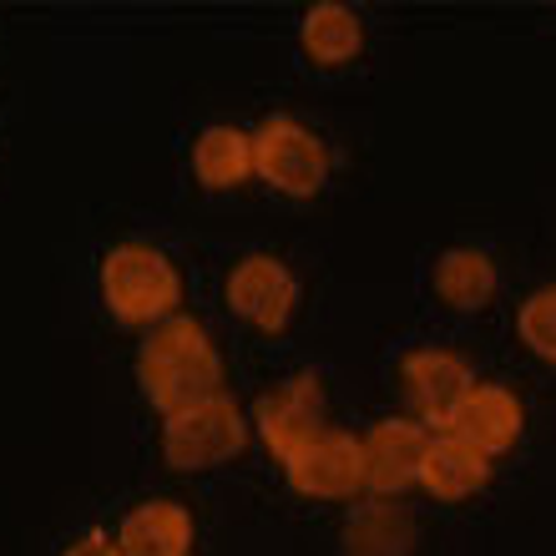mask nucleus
<instances>
[{"instance_id":"1","label":"nucleus","mask_w":556,"mask_h":556,"mask_svg":"<svg viewBox=\"0 0 556 556\" xmlns=\"http://www.w3.org/2000/svg\"><path fill=\"white\" fill-rule=\"evenodd\" d=\"M137 384L162 415H177L198 400L223 395V359L203 324L167 319L137 354Z\"/></svg>"},{"instance_id":"2","label":"nucleus","mask_w":556,"mask_h":556,"mask_svg":"<svg viewBox=\"0 0 556 556\" xmlns=\"http://www.w3.org/2000/svg\"><path fill=\"white\" fill-rule=\"evenodd\" d=\"M102 299L112 319L122 324H152L167 319L182 299V278L173 258L152 243H117L102 258Z\"/></svg>"},{"instance_id":"3","label":"nucleus","mask_w":556,"mask_h":556,"mask_svg":"<svg viewBox=\"0 0 556 556\" xmlns=\"http://www.w3.org/2000/svg\"><path fill=\"white\" fill-rule=\"evenodd\" d=\"M249 440V425L228 395L198 400L188 410H177L162 420V455L177 470H213L223 460H233Z\"/></svg>"},{"instance_id":"4","label":"nucleus","mask_w":556,"mask_h":556,"mask_svg":"<svg viewBox=\"0 0 556 556\" xmlns=\"http://www.w3.org/2000/svg\"><path fill=\"white\" fill-rule=\"evenodd\" d=\"M253 173L274 182L289 198H314L329 177V152L304 122L293 117H268L253 132Z\"/></svg>"},{"instance_id":"5","label":"nucleus","mask_w":556,"mask_h":556,"mask_svg":"<svg viewBox=\"0 0 556 556\" xmlns=\"http://www.w3.org/2000/svg\"><path fill=\"white\" fill-rule=\"evenodd\" d=\"M289 485L314 501H350L365 485V445L350 430H319L283 460Z\"/></svg>"},{"instance_id":"6","label":"nucleus","mask_w":556,"mask_h":556,"mask_svg":"<svg viewBox=\"0 0 556 556\" xmlns=\"http://www.w3.org/2000/svg\"><path fill=\"white\" fill-rule=\"evenodd\" d=\"M253 425H258V435L264 445L278 455V460H289L299 445L324 430V384L314 375H293L283 380L278 390H268L258 405H253Z\"/></svg>"},{"instance_id":"7","label":"nucleus","mask_w":556,"mask_h":556,"mask_svg":"<svg viewBox=\"0 0 556 556\" xmlns=\"http://www.w3.org/2000/svg\"><path fill=\"white\" fill-rule=\"evenodd\" d=\"M293 299H299V278L289 274V264H278L268 253H249L228 274V304H233V314L249 319L253 329H264V334H278L293 319Z\"/></svg>"},{"instance_id":"8","label":"nucleus","mask_w":556,"mask_h":556,"mask_svg":"<svg viewBox=\"0 0 556 556\" xmlns=\"http://www.w3.org/2000/svg\"><path fill=\"white\" fill-rule=\"evenodd\" d=\"M400 380H405V400L420 420H435V425H451L455 410L466 405V395L476 390L470 380V365L460 354L451 350H415L405 354L400 365Z\"/></svg>"},{"instance_id":"9","label":"nucleus","mask_w":556,"mask_h":556,"mask_svg":"<svg viewBox=\"0 0 556 556\" xmlns=\"http://www.w3.org/2000/svg\"><path fill=\"white\" fill-rule=\"evenodd\" d=\"M359 445H365V485L375 496H400L405 485H415L430 455L420 420H380Z\"/></svg>"},{"instance_id":"10","label":"nucleus","mask_w":556,"mask_h":556,"mask_svg":"<svg viewBox=\"0 0 556 556\" xmlns=\"http://www.w3.org/2000/svg\"><path fill=\"white\" fill-rule=\"evenodd\" d=\"M521 425H527V415H521V400H516L511 390H501V384H476L445 430L491 460V455L511 451L516 435H521Z\"/></svg>"},{"instance_id":"11","label":"nucleus","mask_w":556,"mask_h":556,"mask_svg":"<svg viewBox=\"0 0 556 556\" xmlns=\"http://www.w3.org/2000/svg\"><path fill=\"white\" fill-rule=\"evenodd\" d=\"M122 556H188L192 552V511L177 501H142L122 516L117 531Z\"/></svg>"},{"instance_id":"12","label":"nucleus","mask_w":556,"mask_h":556,"mask_svg":"<svg viewBox=\"0 0 556 556\" xmlns=\"http://www.w3.org/2000/svg\"><path fill=\"white\" fill-rule=\"evenodd\" d=\"M415 552V516L400 501L380 496L354 506L344 527V556H410Z\"/></svg>"},{"instance_id":"13","label":"nucleus","mask_w":556,"mask_h":556,"mask_svg":"<svg viewBox=\"0 0 556 556\" xmlns=\"http://www.w3.org/2000/svg\"><path fill=\"white\" fill-rule=\"evenodd\" d=\"M485 481H491V460H485L481 451H470L466 440H455V435L430 440L420 485L435 501H466V496H476Z\"/></svg>"},{"instance_id":"14","label":"nucleus","mask_w":556,"mask_h":556,"mask_svg":"<svg viewBox=\"0 0 556 556\" xmlns=\"http://www.w3.org/2000/svg\"><path fill=\"white\" fill-rule=\"evenodd\" d=\"M192 173H198V182L213 192L249 182L253 177V132L228 127V122L207 127V132L192 142Z\"/></svg>"},{"instance_id":"15","label":"nucleus","mask_w":556,"mask_h":556,"mask_svg":"<svg viewBox=\"0 0 556 556\" xmlns=\"http://www.w3.org/2000/svg\"><path fill=\"white\" fill-rule=\"evenodd\" d=\"M304 51L319 66H344V61L359 56V46H365V26H359V15L350 5H339V0H319V5H308L304 11Z\"/></svg>"},{"instance_id":"16","label":"nucleus","mask_w":556,"mask_h":556,"mask_svg":"<svg viewBox=\"0 0 556 556\" xmlns=\"http://www.w3.org/2000/svg\"><path fill=\"white\" fill-rule=\"evenodd\" d=\"M435 293L460 314H476L496 293V264L481 249H451L435 264Z\"/></svg>"},{"instance_id":"17","label":"nucleus","mask_w":556,"mask_h":556,"mask_svg":"<svg viewBox=\"0 0 556 556\" xmlns=\"http://www.w3.org/2000/svg\"><path fill=\"white\" fill-rule=\"evenodd\" d=\"M516 329H521V339H527L531 354H542V359L556 365V283L552 289H536L527 304H521Z\"/></svg>"},{"instance_id":"18","label":"nucleus","mask_w":556,"mask_h":556,"mask_svg":"<svg viewBox=\"0 0 556 556\" xmlns=\"http://www.w3.org/2000/svg\"><path fill=\"white\" fill-rule=\"evenodd\" d=\"M66 556H122V552H117V542H106L102 531H87Z\"/></svg>"}]
</instances>
